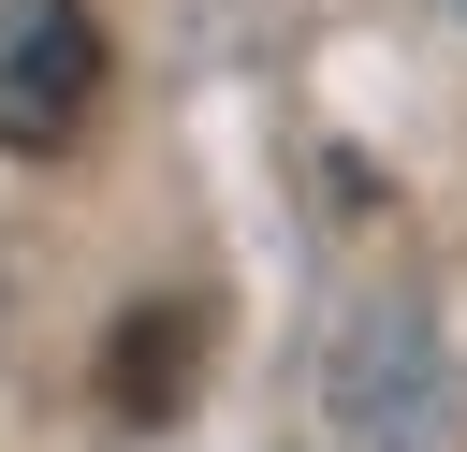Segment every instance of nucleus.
I'll return each mask as SVG.
<instances>
[{"mask_svg": "<svg viewBox=\"0 0 467 452\" xmlns=\"http://www.w3.org/2000/svg\"><path fill=\"white\" fill-rule=\"evenodd\" d=\"M102 102L88 0H0V146H73Z\"/></svg>", "mask_w": 467, "mask_h": 452, "instance_id": "nucleus-1", "label": "nucleus"}, {"mask_svg": "<svg viewBox=\"0 0 467 452\" xmlns=\"http://www.w3.org/2000/svg\"><path fill=\"white\" fill-rule=\"evenodd\" d=\"M336 408H350V437H379V452H438V350H423V306H409V292L350 321Z\"/></svg>", "mask_w": 467, "mask_h": 452, "instance_id": "nucleus-2", "label": "nucleus"}, {"mask_svg": "<svg viewBox=\"0 0 467 452\" xmlns=\"http://www.w3.org/2000/svg\"><path fill=\"white\" fill-rule=\"evenodd\" d=\"M190 335H204L190 306H161V321H117V408H131V423H161V408L190 394Z\"/></svg>", "mask_w": 467, "mask_h": 452, "instance_id": "nucleus-3", "label": "nucleus"}]
</instances>
